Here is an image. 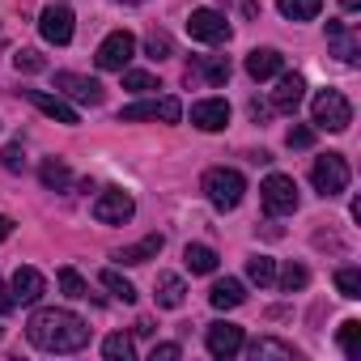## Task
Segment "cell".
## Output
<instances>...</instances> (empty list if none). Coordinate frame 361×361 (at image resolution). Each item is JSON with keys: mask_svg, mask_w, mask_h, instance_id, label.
I'll list each match as a JSON object with an SVG mask.
<instances>
[{"mask_svg": "<svg viewBox=\"0 0 361 361\" xmlns=\"http://www.w3.org/2000/svg\"><path fill=\"white\" fill-rule=\"evenodd\" d=\"M26 336H30V344L43 348V353H77V348L90 344V323H85L81 314H73V310L47 306V310H35V314H30Z\"/></svg>", "mask_w": 361, "mask_h": 361, "instance_id": "cell-1", "label": "cell"}, {"mask_svg": "<svg viewBox=\"0 0 361 361\" xmlns=\"http://www.w3.org/2000/svg\"><path fill=\"white\" fill-rule=\"evenodd\" d=\"M204 196H209V204L213 209H221V213H230V209H238L243 204V192H247V178L238 174V170H230V166H213L209 174H204Z\"/></svg>", "mask_w": 361, "mask_h": 361, "instance_id": "cell-2", "label": "cell"}, {"mask_svg": "<svg viewBox=\"0 0 361 361\" xmlns=\"http://www.w3.org/2000/svg\"><path fill=\"white\" fill-rule=\"evenodd\" d=\"M348 161L340 157V153H323V157H314V166H310V183H314V192L319 196H340L344 188H348Z\"/></svg>", "mask_w": 361, "mask_h": 361, "instance_id": "cell-3", "label": "cell"}, {"mask_svg": "<svg viewBox=\"0 0 361 361\" xmlns=\"http://www.w3.org/2000/svg\"><path fill=\"white\" fill-rule=\"evenodd\" d=\"M310 115H314V132H344L353 123V106H348V98L340 90H323L314 98Z\"/></svg>", "mask_w": 361, "mask_h": 361, "instance_id": "cell-4", "label": "cell"}, {"mask_svg": "<svg viewBox=\"0 0 361 361\" xmlns=\"http://www.w3.org/2000/svg\"><path fill=\"white\" fill-rule=\"evenodd\" d=\"M259 200L272 217H285V213H298V183L289 174H268L259 183Z\"/></svg>", "mask_w": 361, "mask_h": 361, "instance_id": "cell-5", "label": "cell"}, {"mask_svg": "<svg viewBox=\"0 0 361 361\" xmlns=\"http://www.w3.org/2000/svg\"><path fill=\"white\" fill-rule=\"evenodd\" d=\"M136 56V39L128 35V30H115V35H106L102 39V47H98V68L102 73H123L128 68V60Z\"/></svg>", "mask_w": 361, "mask_h": 361, "instance_id": "cell-6", "label": "cell"}, {"mask_svg": "<svg viewBox=\"0 0 361 361\" xmlns=\"http://www.w3.org/2000/svg\"><path fill=\"white\" fill-rule=\"evenodd\" d=\"M56 94L60 98H73L81 106H98L106 98V90L94 77H85V73H56Z\"/></svg>", "mask_w": 361, "mask_h": 361, "instance_id": "cell-7", "label": "cell"}, {"mask_svg": "<svg viewBox=\"0 0 361 361\" xmlns=\"http://www.w3.org/2000/svg\"><path fill=\"white\" fill-rule=\"evenodd\" d=\"M136 119H166V123H178L183 119V102L178 98H149V102H132L119 111V123H136Z\"/></svg>", "mask_w": 361, "mask_h": 361, "instance_id": "cell-8", "label": "cell"}, {"mask_svg": "<svg viewBox=\"0 0 361 361\" xmlns=\"http://www.w3.org/2000/svg\"><path fill=\"white\" fill-rule=\"evenodd\" d=\"M39 30H43V39L47 43H56V47H64V43H73V30H77V18H73V9L68 5H51L43 9V18H39Z\"/></svg>", "mask_w": 361, "mask_h": 361, "instance_id": "cell-9", "label": "cell"}, {"mask_svg": "<svg viewBox=\"0 0 361 361\" xmlns=\"http://www.w3.org/2000/svg\"><path fill=\"white\" fill-rule=\"evenodd\" d=\"M188 35H192L196 43H226V39H230V22H226V13H217V9H192Z\"/></svg>", "mask_w": 361, "mask_h": 361, "instance_id": "cell-10", "label": "cell"}, {"mask_svg": "<svg viewBox=\"0 0 361 361\" xmlns=\"http://www.w3.org/2000/svg\"><path fill=\"white\" fill-rule=\"evenodd\" d=\"M132 213H136V204H132V196L119 192V188H106V192L94 200V217H98L102 226H123V221H132Z\"/></svg>", "mask_w": 361, "mask_h": 361, "instance_id": "cell-11", "label": "cell"}, {"mask_svg": "<svg viewBox=\"0 0 361 361\" xmlns=\"http://www.w3.org/2000/svg\"><path fill=\"white\" fill-rule=\"evenodd\" d=\"M243 327L238 323H209V331H204V344H209V353L213 357H221V361H230L234 353H243Z\"/></svg>", "mask_w": 361, "mask_h": 361, "instance_id": "cell-12", "label": "cell"}, {"mask_svg": "<svg viewBox=\"0 0 361 361\" xmlns=\"http://www.w3.org/2000/svg\"><path fill=\"white\" fill-rule=\"evenodd\" d=\"M276 77H281V81H276V90H272V111L293 115L298 102H302V94H306V81H302V73H276Z\"/></svg>", "mask_w": 361, "mask_h": 361, "instance_id": "cell-13", "label": "cell"}, {"mask_svg": "<svg viewBox=\"0 0 361 361\" xmlns=\"http://www.w3.org/2000/svg\"><path fill=\"white\" fill-rule=\"evenodd\" d=\"M47 119H56V123H81V115H77V106H68V98H60V94H43V90H22Z\"/></svg>", "mask_w": 361, "mask_h": 361, "instance_id": "cell-14", "label": "cell"}, {"mask_svg": "<svg viewBox=\"0 0 361 361\" xmlns=\"http://www.w3.org/2000/svg\"><path fill=\"white\" fill-rule=\"evenodd\" d=\"M9 293H13V302H22V306H35L43 293H47V281H43V272L39 268H18L13 272V285H9Z\"/></svg>", "mask_w": 361, "mask_h": 361, "instance_id": "cell-15", "label": "cell"}, {"mask_svg": "<svg viewBox=\"0 0 361 361\" xmlns=\"http://www.w3.org/2000/svg\"><path fill=\"white\" fill-rule=\"evenodd\" d=\"M192 123H196L200 132H221V128L230 123V102H226V98H204V102H196V106H192Z\"/></svg>", "mask_w": 361, "mask_h": 361, "instance_id": "cell-16", "label": "cell"}, {"mask_svg": "<svg viewBox=\"0 0 361 361\" xmlns=\"http://www.w3.org/2000/svg\"><path fill=\"white\" fill-rule=\"evenodd\" d=\"M327 43H331V51H336L344 64H357V56H361V43H357L353 26H344V22H327Z\"/></svg>", "mask_w": 361, "mask_h": 361, "instance_id": "cell-17", "label": "cell"}, {"mask_svg": "<svg viewBox=\"0 0 361 361\" xmlns=\"http://www.w3.org/2000/svg\"><path fill=\"white\" fill-rule=\"evenodd\" d=\"M285 68V56L276 51V47H255L251 56H247V73L255 77V81H268V77H276Z\"/></svg>", "mask_w": 361, "mask_h": 361, "instance_id": "cell-18", "label": "cell"}, {"mask_svg": "<svg viewBox=\"0 0 361 361\" xmlns=\"http://www.w3.org/2000/svg\"><path fill=\"white\" fill-rule=\"evenodd\" d=\"M153 298H157V306H166V310L183 306V298H188V285H183V276H174V272H157Z\"/></svg>", "mask_w": 361, "mask_h": 361, "instance_id": "cell-19", "label": "cell"}, {"mask_svg": "<svg viewBox=\"0 0 361 361\" xmlns=\"http://www.w3.org/2000/svg\"><path fill=\"white\" fill-rule=\"evenodd\" d=\"M161 247H166V238H161V234H149V238H140V243L123 247L115 259H119V264H149V259H157V255H161Z\"/></svg>", "mask_w": 361, "mask_h": 361, "instance_id": "cell-20", "label": "cell"}, {"mask_svg": "<svg viewBox=\"0 0 361 361\" xmlns=\"http://www.w3.org/2000/svg\"><path fill=\"white\" fill-rule=\"evenodd\" d=\"M209 302H213L217 310H234V306H243V302H247V289H243V281L226 276V281H217V285H213Z\"/></svg>", "mask_w": 361, "mask_h": 361, "instance_id": "cell-21", "label": "cell"}, {"mask_svg": "<svg viewBox=\"0 0 361 361\" xmlns=\"http://www.w3.org/2000/svg\"><path fill=\"white\" fill-rule=\"evenodd\" d=\"M183 264H188L196 276H209V272H217V251H213V247H204V243H188Z\"/></svg>", "mask_w": 361, "mask_h": 361, "instance_id": "cell-22", "label": "cell"}, {"mask_svg": "<svg viewBox=\"0 0 361 361\" xmlns=\"http://www.w3.org/2000/svg\"><path fill=\"white\" fill-rule=\"evenodd\" d=\"M243 344H247V340H243ZM247 353H251L255 361H264V357L293 361V344H285V340H272V336H259V340H251V344H247Z\"/></svg>", "mask_w": 361, "mask_h": 361, "instance_id": "cell-23", "label": "cell"}, {"mask_svg": "<svg viewBox=\"0 0 361 361\" xmlns=\"http://www.w3.org/2000/svg\"><path fill=\"white\" fill-rule=\"evenodd\" d=\"M39 178H43V188H51V192H64V188L73 183V170H68V161H60V157H47V161L39 166Z\"/></svg>", "mask_w": 361, "mask_h": 361, "instance_id": "cell-24", "label": "cell"}, {"mask_svg": "<svg viewBox=\"0 0 361 361\" xmlns=\"http://www.w3.org/2000/svg\"><path fill=\"white\" fill-rule=\"evenodd\" d=\"M276 9L289 22H314L319 9H323V0H276Z\"/></svg>", "mask_w": 361, "mask_h": 361, "instance_id": "cell-25", "label": "cell"}, {"mask_svg": "<svg viewBox=\"0 0 361 361\" xmlns=\"http://www.w3.org/2000/svg\"><path fill=\"white\" fill-rule=\"evenodd\" d=\"M336 340H340V353L348 361H361V323L357 319H344L340 331H336Z\"/></svg>", "mask_w": 361, "mask_h": 361, "instance_id": "cell-26", "label": "cell"}, {"mask_svg": "<svg viewBox=\"0 0 361 361\" xmlns=\"http://www.w3.org/2000/svg\"><path fill=\"white\" fill-rule=\"evenodd\" d=\"M102 357H106V361H132V336L111 331V336L102 340Z\"/></svg>", "mask_w": 361, "mask_h": 361, "instance_id": "cell-27", "label": "cell"}, {"mask_svg": "<svg viewBox=\"0 0 361 361\" xmlns=\"http://www.w3.org/2000/svg\"><path fill=\"white\" fill-rule=\"evenodd\" d=\"M247 276L264 289V285H272V281H276V264H272L268 255H251V259H247Z\"/></svg>", "mask_w": 361, "mask_h": 361, "instance_id": "cell-28", "label": "cell"}, {"mask_svg": "<svg viewBox=\"0 0 361 361\" xmlns=\"http://www.w3.org/2000/svg\"><path fill=\"white\" fill-rule=\"evenodd\" d=\"M336 289H340V298H348V302H357L361 298V268H340L336 272Z\"/></svg>", "mask_w": 361, "mask_h": 361, "instance_id": "cell-29", "label": "cell"}, {"mask_svg": "<svg viewBox=\"0 0 361 361\" xmlns=\"http://www.w3.org/2000/svg\"><path fill=\"white\" fill-rule=\"evenodd\" d=\"M60 289H64V298H73V302L90 298V285H85V276H81L77 268H60Z\"/></svg>", "mask_w": 361, "mask_h": 361, "instance_id": "cell-30", "label": "cell"}, {"mask_svg": "<svg viewBox=\"0 0 361 361\" xmlns=\"http://www.w3.org/2000/svg\"><path fill=\"white\" fill-rule=\"evenodd\" d=\"M276 281H281V289H285V293H298V289H306V285H310V272H306L302 264H285Z\"/></svg>", "mask_w": 361, "mask_h": 361, "instance_id": "cell-31", "label": "cell"}, {"mask_svg": "<svg viewBox=\"0 0 361 361\" xmlns=\"http://www.w3.org/2000/svg\"><path fill=\"white\" fill-rule=\"evenodd\" d=\"M98 281H102V285H106V289H111V293H115V298L123 302V306H128V302H136V289H132V281H123V276H119L115 268H106V272H102Z\"/></svg>", "mask_w": 361, "mask_h": 361, "instance_id": "cell-32", "label": "cell"}, {"mask_svg": "<svg viewBox=\"0 0 361 361\" xmlns=\"http://www.w3.org/2000/svg\"><path fill=\"white\" fill-rule=\"evenodd\" d=\"M123 90H132V94H153V90H157V77H153V73H140V68H123Z\"/></svg>", "mask_w": 361, "mask_h": 361, "instance_id": "cell-33", "label": "cell"}, {"mask_svg": "<svg viewBox=\"0 0 361 361\" xmlns=\"http://www.w3.org/2000/svg\"><path fill=\"white\" fill-rule=\"evenodd\" d=\"M145 51H149V60H170V56H174V43H170L166 30H153V35L145 39Z\"/></svg>", "mask_w": 361, "mask_h": 361, "instance_id": "cell-34", "label": "cell"}, {"mask_svg": "<svg viewBox=\"0 0 361 361\" xmlns=\"http://www.w3.org/2000/svg\"><path fill=\"white\" fill-rule=\"evenodd\" d=\"M200 73H204L209 85H226V81H230V60H226V56H213V60H204Z\"/></svg>", "mask_w": 361, "mask_h": 361, "instance_id": "cell-35", "label": "cell"}, {"mask_svg": "<svg viewBox=\"0 0 361 361\" xmlns=\"http://www.w3.org/2000/svg\"><path fill=\"white\" fill-rule=\"evenodd\" d=\"M13 68H18V73H43V68H47V60H43L39 51H30V47H26V51H18V56H13Z\"/></svg>", "mask_w": 361, "mask_h": 361, "instance_id": "cell-36", "label": "cell"}, {"mask_svg": "<svg viewBox=\"0 0 361 361\" xmlns=\"http://www.w3.org/2000/svg\"><path fill=\"white\" fill-rule=\"evenodd\" d=\"M285 145H289V149H310V145H314V128L293 123V128H289V136H285Z\"/></svg>", "mask_w": 361, "mask_h": 361, "instance_id": "cell-37", "label": "cell"}, {"mask_svg": "<svg viewBox=\"0 0 361 361\" xmlns=\"http://www.w3.org/2000/svg\"><path fill=\"white\" fill-rule=\"evenodd\" d=\"M0 166H5V170H22V166H26V153H22V145H9L5 153H0Z\"/></svg>", "mask_w": 361, "mask_h": 361, "instance_id": "cell-38", "label": "cell"}, {"mask_svg": "<svg viewBox=\"0 0 361 361\" xmlns=\"http://www.w3.org/2000/svg\"><path fill=\"white\" fill-rule=\"evenodd\" d=\"M178 357H183L178 344H153V353H149V361H178Z\"/></svg>", "mask_w": 361, "mask_h": 361, "instance_id": "cell-39", "label": "cell"}, {"mask_svg": "<svg viewBox=\"0 0 361 361\" xmlns=\"http://www.w3.org/2000/svg\"><path fill=\"white\" fill-rule=\"evenodd\" d=\"M13 306H18V302H13V293L5 289V281H0V314H9Z\"/></svg>", "mask_w": 361, "mask_h": 361, "instance_id": "cell-40", "label": "cell"}, {"mask_svg": "<svg viewBox=\"0 0 361 361\" xmlns=\"http://www.w3.org/2000/svg\"><path fill=\"white\" fill-rule=\"evenodd\" d=\"M13 234V217H5V213H0V243H5Z\"/></svg>", "mask_w": 361, "mask_h": 361, "instance_id": "cell-41", "label": "cell"}, {"mask_svg": "<svg viewBox=\"0 0 361 361\" xmlns=\"http://www.w3.org/2000/svg\"><path fill=\"white\" fill-rule=\"evenodd\" d=\"M340 5H344V9L353 13V9H361V0H340Z\"/></svg>", "mask_w": 361, "mask_h": 361, "instance_id": "cell-42", "label": "cell"}, {"mask_svg": "<svg viewBox=\"0 0 361 361\" xmlns=\"http://www.w3.org/2000/svg\"><path fill=\"white\" fill-rule=\"evenodd\" d=\"M123 5H145V0H123Z\"/></svg>", "mask_w": 361, "mask_h": 361, "instance_id": "cell-43", "label": "cell"}]
</instances>
